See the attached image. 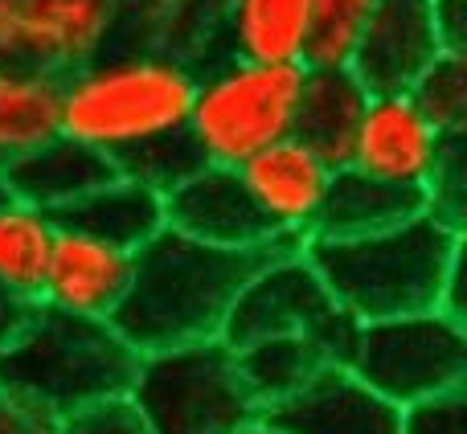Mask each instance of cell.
I'll return each instance as SVG.
<instances>
[{
  "label": "cell",
  "mask_w": 467,
  "mask_h": 434,
  "mask_svg": "<svg viewBox=\"0 0 467 434\" xmlns=\"http://www.w3.org/2000/svg\"><path fill=\"white\" fill-rule=\"evenodd\" d=\"M197 66L169 49H107L57 87V136L103 152H136L161 136L185 131Z\"/></svg>",
  "instance_id": "3957f363"
},
{
  "label": "cell",
  "mask_w": 467,
  "mask_h": 434,
  "mask_svg": "<svg viewBox=\"0 0 467 434\" xmlns=\"http://www.w3.org/2000/svg\"><path fill=\"white\" fill-rule=\"evenodd\" d=\"M443 144L447 140L431 128L427 115L414 107V98L406 90L369 95L353 136L348 169L369 172V177L389 181V185L427 189Z\"/></svg>",
  "instance_id": "7c38bea8"
},
{
  "label": "cell",
  "mask_w": 467,
  "mask_h": 434,
  "mask_svg": "<svg viewBox=\"0 0 467 434\" xmlns=\"http://www.w3.org/2000/svg\"><path fill=\"white\" fill-rule=\"evenodd\" d=\"M435 29L443 54H463L467 41V0H435Z\"/></svg>",
  "instance_id": "1f68e13d"
},
{
  "label": "cell",
  "mask_w": 467,
  "mask_h": 434,
  "mask_svg": "<svg viewBox=\"0 0 467 434\" xmlns=\"http://www.w3.org/2000/svg\"><path fill=\"white\" fill-rule=\"evenodd\" d=\"M33 315H37V299H29V295H21V291L0 283V353L29 328Z\"/></svg>",
  "instance_id": "4dcf8cb0"
},
{
  "label": "cell",
  "mask_w": 467,
  "mask_h": 434,
  "mask_svg": "<svg viewBox=\"0 0 467 434\" xmlns=\"http://www.w3.org/2000/svg\"><path fill=\"white\" fill-rule=\"evenodd\" d=\"M427 213L451 230H463L467 213V136H451L439 152V164L427 181Z\"/></svg>",
  "instance_id": "4316f807"
},
{
  "label": "cell",
  "mask_w": 467,
  "mask_h": 434,
  "mask_svg": "<svg viewBox=\"0 0 467 434\" xmlns=\"http://www.w3.org/2000/svg\"><path fill=\"white\" fill-rule=\"evenodd\" d=\"M128 402L148 434H242L258 422L254 398L242 386L234 348L202 340L140 356Z\"/></svg>",
  "instance_id": "8992f818"
},
{
  "label": "cell",
  "mask_w": 467,
  "mask_h": 434,
  "mask_svg": "<svg viewBox=\"0 0 467 434\" xmlns=\"http://www.w3.org/2000/svg\"><path fill=\"white\" fill-rule=\"evenodd\" d=\"M62 434H148V427L128 398H115L62 418Z\"/></svg>",
  "instance_id": "f1b7e54d"
},
{
  "label": "cell",
  "mask_w": 467,
  "mask_h": 434,
  "mask_svg": "<svg viewBox=\"0 0 467 434\" xmlns=\"http://www.w3.org/2000/svg\"><path fill=\"white\" fill-rule=\"evenodd\" d=\"M123 25V0H0V49L16 70L66 74L107 54Z\"/></svg>",
  "instance_id": "9c48e42d"
},
{
  "label": "cell",
  "mask_w": 467,
  "mask_h": 434,
  "mask_svg": "<svg viewBox=\"0 0 467 434\" xmlns=\"http://www.w3.org/2000/svg\"><path fill=\"white\" fill-rule=\"evenodd\" d=\"M332 172L337 169H328L312 148L287 136L279 144L263 148L258 156H250L238 169V181L250 193L254 210L263 213L271 238L279 246L299 250L307 238H316Z\"/></svg>",
  "instance_id": "30bf717a"
},
{
  "label": "cell",
  "mask_w": 467,
  "mask_h": 434,
  "mask_svg": "<svg viewBox=\"0 0 467 434\" xmlns=\"http://www.w3.org/2000/svg\"><path fill=\"white\" fill-rule=\"evenodd\" d=\"M307 263L332 304L357 324L435 312L451 271L463 263V230L419 213L361 238H307Z\"/></svg>",
  "instance_id": "7a4b0ae2"
},
{
  "label": "cell",
  "mask_w": 467,
  "mask_h": 434,
  "mask_svg": "<svg viewBox=\"0 0 467 434\" xmlns=\"http://www.w3.org/2000/svg\"><path fill=\"white\" fill-rule=\"evenodd\" d=\"M234 361H238L242 386L254 398L258 414H263L266 406L291 398L296 389H304L324 365H332L328 353L307 336L254 340V345H246V348H234Z\"/></svg>",
  "instance_id": "7402d4cb"
},
{
  "label": "cell",
  "mask_w": 467,
  "mask_h": 434,
  "mask_svg": "<svg viewBox=\"0 0 467 434\" xmlns=\"http://www.w3.org/2000/svg\"><path fill=\"white\" fill-rule=\"evenodd\" d=\"M54 222L62 230H78L87 238L136 254L140 246H148L164 230V197L131 177H115L90 197L74 202L70 210H62Z\"/></svg>",
  "instance_id": "d6986e66"
},
{
  "label": "cell",
  "mask_w": 467,
  "mask_h": 434,
  "mask_svg": "<svg viewBox=\"0 0 467 434\" xmlns=\"http://www.w3.org/2000/svg\"><path fill=\"white\" fill-rule=\"evenodd\" d=\"M8 70V62H5V49H0V74H5Z\"/></svg>",
  "instance_id": "e575fe53"
},
{
  "label": "cell",
  "mask_w": 467,
  "mask_h": 434,
  "mask_svg": "<svg viewBox=\"0 0 467 434\" xmlns=\"http://www.w3.org/2000/svg\"><path fill=\"white\" fill-rule=\"evenodd\" d=\"M202 164L205 160L197 156L193 140H189L185 131H172V136H161V140H152V144H140L136 152L119 156L115 169H119V177L140 181V185L156 189V193L164 197L169 189H177L185 177H193Z\"/></svg>",
  "instance_id": "484cf974"
},
{
  "label": "cell",
  "mask_w": 467,
  "mask_h": 434,
  "mask_svg": "<svg viewBox=\"0 0 467 434\" xmlns=\"http://www.w3.org/2000/svg\"><path fill=\"white\" fill-rule=\"evenodd\" d=\"M140 353L111 328V320H82L41 307L29 328L0 353V394L70 418L99 402L128 398Z\"/></svg>",
  "instance_id": "277c9868"
},
{
  "label": "cell",
  "mask_w": 467,
  "mask_h": 434,
  "mask_svg": "<svg viewBox=\"0 0 467 434\" xmlns=\"http://www.w3.org/2000/svg\"><path fill=\"white\" fill-rule=\"evenodd\" d=\"M54 238H57L54 213L33 210V205L8 197L0 205V283L37 299L41 283H46Z\"/></svg>",
  "instance_id": "603a6c76"
},
{
  "label": "cell",
  "mask_w": 467,
  "mask_h": 434,
  "mask_svg": "<svg viewBox=\"0 0 467 434\" xmlns=\"http://www.w3.org/2000/svg\"><path fill=\"white\" fill-rule=\"evenodd\" d=\"M242 434H283V430H275L271 422H263V418H258V422H250V427L242 430Z\"/></svg>",
  "instance_id": "d6a6232c"
},
{
  "label": "cell",
  "mask_w": 467,
  "mask_h": 434,
  "mask_svg": "<svg viewBox=\"0 0 467 434\" xmlns=\"http://www.w3.org/2000/svg\"><path fill=\"white\" fill-rule=\"evenodd\" d=\"M357 320H348L332 304L328 287L320 283L316 266L299 250H275L254 266L242 291L234 295L230 315L222 324V345L246 348L254 340L275 336H307L328 353L332 365H345L353 345Z\"/></svg>",
  "instance_id": "ba28073f"
},
{
  "label": "cell",
  "mask_w": 467,
  "mask_h": 434,
  "mask_svg": "<svg viewBox=\"0 0 467 434\" xmlns=\"http://www.w3.org/2000/svg\"><path fill=\"white\" fill-rule=\"evenodd\" d=\"M373 5L378 0H312L304 46L307 70H340V66L353 62L357 37H361Z\"/></svg>",
  "instance_id": "cb8c5ba5"
},
{
  "label": "cell",
  "mask_w": 467,
  "mask_h": 434,
  "mask_svg": "<svg viewBox=\"0 0 467 434\" xmlns=\"http://www.w3.org/2000/svg\"><path fill=\"white\" fill-rule=\"evenodd\" d=\"M128 283H131L128 250L57 225L37 304L66 315H82V320H111L119 312L123 295H128Z\"/></svg>",
  "instance_id": "5bb4252c"
},
{
  "label": "cell",
  "mask_w": 467,
  "mask_h": 434,
  "mask_svg": "<svg viewBox=\"0 0 467 434\" xmlns=\"http://www.w3.org/2000/svg\"><path fill=\"white\" fill-rule=\"evenodd\" d=\"M406 95L414 98L427 123L443 140L467 136V66L463 54H439L431 70L414 82Z\"/></svg>",
  "instance_id": "d4e9b609"
},
{
  "label": "cell",
  "mask_w": 467,
  "mask_h": 434,
  "mask_svg": "<svg viewBox=\"0 0 467 434\" xmlns=\"http://www.w3.org/2000/svg\"><path fill=\"white\" fill-rule=\"evenodd\" d=\"M365 103H369V90L353 78L348 66L340 70H307L304 66L291 140L312 148L328 169H345Z\"/></svg>",
  "instance_id": "e0dca14e"
},
{
  "label": "cell",
  "mask_w": 467,
  "mask_h": 434,
  "mask_svg": "<svg viewBox=\"0 0 467 434\" xmlns=\"http://www.w3.org/2000/svg\"><path fill=\"white\" fill-rule=\"evenodd\" d=\"M312 0H222L226 57L266 66H304Z\"/></svg>",
  "instance_id": "ffe728a7"
},
{
  "label": "cell",
  "mask_w": 467,
  "mask_h": 434,
  "mask_svg": "<svg viewBox=\"0 0 467 434\" xmlns=\"http://www.w3.org/2000/svg\"><path fill=\"white\" fill-rule=\"evenodd\" d=\"M275 250H222L164 225L131 254V283L111 328L140 356L222 340L234 295Z\"/></svg>",
  "instance_id": "6da1fadb"
},
{
  "label": "cell",
  "mask_w": 467,
  "mask_h": 434,
  "mask_svg": "<svg viewBox=\"0 0 467 434\" xmlns=\"http://www.w3.org/2000/svg\"><path fill=\"white\" fill-rule=\"evenodd\" d=\"M283 434H398L402 410L357 381L345 365H324L304 389L258 414Z\"/></svg>",
  "instance_id": "9a60e30c"
},
{
  "label": "cell",
  "mask_w": 467,
  "mask_h": 434,
  "mask_svg": "<svg viewBox=\"0 0 467 434\" xmlns=\"http://www.w3.org/2000/svg\"><path fill=\"white\" fill-rule=\"evenodd\" d=\"M57 87L62 78L16 66L0 74V172L57 136Z\"/></svg>",
  "instance_id": "44dd1931"
},
{
  "label": "cell",
  "mask_w": 467,
  "mask_h": 434,
  "mask_svg": "<svg viewBox=\"0 0 467 434\" xmlns=\"http://www.w3.org/2000/svg\"><path fill=\"white\" fill-rule=\"evenodd\" d=\"M115 177H119V169L103 152L66 136H54L49 144L33 148L29 156H21L16 164L5 169V185L13 202H25L54 217Z\"/></svg>",
  "instance_id": "2e32d148"
},
{
  "label": "cell",
  "mask_w": 467,
  "mask_h": 434,
  "mask_svg": "<svg viewBox=\"0 0 467 434\" xmlns=\"http://www.w3.org/2000/svg\"><path fill=\"white\" fill-rule=\"evenodd\" d=\"M8 202V185H5V172H0V205Z\"/></svg>",
  "instance_id": "836d02e7"
},
{
  "label": "cell",
  "mask_w": 467,
  "mask_h": 434,
  "mask_svg": "<svg viewBox=\"0 0 467 434\" xmlns=\"http://www.w3.org/2000/svg\"><path fill=\"white\" fill-rule=\"evenodd\" d=\"M0 434H62V422L37 406L0 394Z\"/></svg>",
  "instance_id": "f546056e"
},
{
  "label": "cell",
  "mask_w": 467,
  "mask_h": 434,
  "mask_svg": "<svg viewBox=\"0 0 467 434\" xmlns=\"http://www.w3.org/2000/svg\"><path fill=\"white\" fill-rule=\"evenodd\" d=\"M427 213V193L406 185H389L369 172L357 169H337L328 181V197H324L320 238H361V233H378L389 225H402L410 217Z\"/></svg>",
  "instance_id": "ac0fdd59"
},
{
  "label": "cell",
  "mask_w": 467,
  "mask_h": 434,
  "mask_svg": "<svg viewBox=\"0 0 467 434\" xmlns=\"http://www.w3.org/2000/svg\"><path fill=\"white\" fill-rule=\"evenodd\" d=\"M164 225L222 250H291L271 238L263 213L242 189L238 169L218 164H202L193 177L164 193Z\"/></svg>",
  "instance_id": "4fadbf2b"
},
{
  "label": "cell",
  "mask_w": 467,
  "mask_h": 434,
  "mask_svg": "<svg viewBox=\"0 0 467 434\" xmlns=\"http://www.w3.org/2000/svg\"><path fill=\"white\" fill-rule=\"evenodd\" d=\"M398 434H467V394H439L402 410Z\"/></svg>",
  "instance_id": "83f0119b"
},
{
  "label": "cell",
  "mask_w": 467,
  "mask_h": 434,
  "mask_svg": "<svg viewBox=\"0 0 467 434\" xmlns=\"http://www.w3.org/2000/svg\"><path fill=\"white\" fill-rule=\"evenodd\" d=\"M345 369L398 410L455 394L467 381V324L439 307L357 324Z\"/></svg>",
  "instance_id": "52a82bcc"
},
{
  "label": "cell",
  "mask_w": 467,
  "mask_h": 434,
  "mask_svg": "<svg viewBox=\"0 0 467 434\" xmlns=\"http://www.w3.org/2000/svg\"><path fill=\"white\" fill-rule=\"evenodd\" d=\"M443 54L435 29V0H378L353 49V78L369 95L410 90Z\"/></svg>",
  "instance_id": "8fae6325"
},
{
  "label": "cell",
  "mask_w": 467,
  "mask_h": 434,
  "mask_svg": "<svg viewBox=\"0 0 467 434\" xmlns=\"http://www.w3.org/2000/svg\"><path fill=\"white\" fill-rule=\"evenodd\" d=\"M304 66H266L222 57L197 70L185 136L218 169H242L250 156L279 144L296 128Z\"/></svg>",
  "instance_id": "5b68a950"
}]
</instances>
